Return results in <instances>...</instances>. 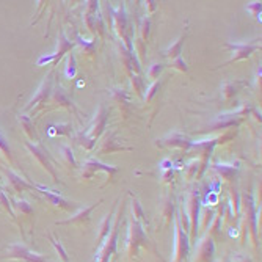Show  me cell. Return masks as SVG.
<instances>
[{"instance_id":"cell-1","label":"cell","mask_w":262,"mask_h":262,"mask_svg":"<svg viewBox=\"0 0 262 262\" xmlns=\"http://www.w3.org/2000/svg\"><path fill=\"white\" fill-rule=\"evenodd\" d=\"M190 253V240L189 234H185L181 228V223L178 217L174 218V256L173 262H185Z\"/></svg>"},{"instance_id":"cell-2","label":"cell","mask_w":262,"mask_h":262,"mask_svg":"<svg viewBox=\"0 0 262 262\" xmlns=\"http://www.w3.org/2000/svg\"><path fill=\"white\" fill-rule=\"evenodd\" d=\"M185 214L189 217L190 221V239L195 240L196 239V232H198V226H199V196L196 193V190L190 192L189 198H187V206H185Z\"/></svg>"},{"instance_id":"cell-3","label":"cell","mask_w":262,"mask_h":262,"mask_svg":"<svg viewBox=\"0 0 262 262\" xmlns=\"http://www.w3.org/2000/svg\"><path fill=\"white\" fill-rule=\"evenodd\" d=\"M146 242H148V237L141 228V224L132 217L130 224H129V236H127V250H129L130 256H135L138 253V247Z\"/></svg>"},{"instance_id":"cell-4","label":"cell","mask_w":262,"mask_h":262,"mask_svg":"<svg viewBox=\"0 0 262 262\" xmlns=\"http://www.w3.org/2000/svg\"><path fill=\"white\" fill-rule=\"evenodd\" d=\"M120 224H121V220L118 218L115 226L111 228L108 237L104 240V243L101 245V251H99V256H98V262H108L110 256L115 253L117 250V240H118V229H120Z\"/></svg>"},{"instance_id":"cell-5","label":"cell","mask_w":262,"mask_h":262,"mask_svg":"<svg viewBox=\"0 0 262 262\" xmlns=\"http://www.w3.org/2000/svg\"><path fill=\"white\" fill-rule=\"evenodd\" d=\"M215 254V245L211 236L202 237V240L198 243L196 247V256L193 262H212Z\"/></svg>"},{"instance_id":"cell-6","label":"cell","mask_w":262,"mask_h":262,"mask_svg":"<svg viewBox=\"0 0 262 262\" xmlns=\"http://www.w3.org/2000/svg\"><path fill=\"white\" fill-rule=\"evenodd\" d=\"M8 257H16V259H22L25 262H47V259H44L40 254L32 253L27 247L24 245H13L8 250Z\"/></svg>"},{"instance_id":"cell-7","label":"cell","mask_w":262,"mask_h":262,"mask_svg":"<svg viewBox=\"0 0 262 262\" xmlns=\"http://www.w3.org/2000/svg\"><path fill=\"white\" fill-rule=\"evenodd\" d=\"M105 124H107V111H105L104 107H99V111H98L95 121H93L91 132H90V135H91L93 140H96L102 134V130L105 129Z\"/></svg>"},{"instance_id":"cell-8","label":"cell","mask_w":262,"mask_h":262,"mask_svg":"<svg viewBox=\"0 0 262 262\" xmlns=\"http://www.w3.org/2000/svg\"><path fill=\"white\" fill-rule=\"evenodd\" d=\"M228 47H231L232 50H234V57L231 59V62H237V60H242V59H247V57H250V55L259 47L257 44H231V43H228L226 44ZM229 62V63H231Z\"/></svg>"},{"instance_id":"cell-9","label":"cell","mask_w":262,"mask_h":262,"mask_svg":"<svg viewBox=\"0 0 262 262\" xmlns=\"http://www.w3.org/2000/svg\"><path fill=\"white\" fill-rule=\"evenodd\" d=\"M28 148L32 149V153L35 154V157L38 159L43 165H44V168H47V171L53 176V179L55 181H59V178H57V174H55V171H53V168H52V163H50V160H49V157L46 156L47 154V151L44 148H41V146H36V144H32V143H28Z\"/></svg>"},{"instance_id":"cell-10","label":"cell","mask_w":262,"mask_h":262,"mask_svg":"<svg viewBox=\"0 0 262 262\" xmlns=\"http://www.w3.org/2000/svg\"><path fill=\"white\" fill-rule=\"evenodd\" d=\"M99 202H101V201H98L96 204L90 206V208L82 209L80 212H77L74 217H71V218H68V220H65V221H59V224H69V223H72V224H83V223H86V221L90 220V214L93 212V209H96V206H98Z\"/></svg>"},{"instance_id":"cell-11","label":"cell","mask_w":262,"mask_h":262,"mask_svg":"<svg viewBox=\"0 0 262 262\" xmlns=\"http://www.w3.org/2000/svg\"><path fill=\"white\" fill-rule=\"evenodd\" d=\"M36 189L38 190H41V193H44L53 204H57V206H60V208H63V209H66V211H71L74 206V202H69V201H66V199H63L62 196H59L57 193H53V192H50V190H47L46 187H43V185H36Z\"/></svg>"},{"instance_id":"cell-12","label":"cell","mask_w":262,"mask_h":262,"mask_svg":"<svg viewBox=\"0 0 262 262\" xmlns=\"http://www.w3.org/2000/svg\"><path fill=\"white\" fill-rule=\"evenodd\" d=\"M60 49L57 50V53L55 55H50V57H44V59H40V62H38V65H43V63H47V62H52V60H60L62 59V55L65 53V52H68V50H71L72 49V44L65 38V35L62 33V36H60Z\"/></svg>"},{"instance_id":"cell-13","label":"cell","mask_w":262,"mask_h":262,"mask_svg":"<svg viewBox=\"0 0 262 262\" xmlns=\"http://www.w3.org/2000/svg\"><path fill=\"white\" fill-rule=\"evenodd\" d=\"M113 214H115V209L110 211V212L104 217V220L101 221V226H99V237H98L99 245H102L104 240L108 237V234H110V231H111V218H113Z\"/></svg>"},{"instance_id":"cell-14","label":"cell","mask_w":262,"mask_h":262,"mask_svg":"<svg viewBox=\"0 0 262 262\" xmlns=\"http://www.w3.org/2000/svg\"><path fill=\"white\" fill-rule=\"evenodd\" d=\"M83 168H85V170H90V173H86L85 176H91L93 173L98 171V170H104V171H110V173L117 171V168L102 165V163H99V162H96V160H90V162H86V163L83 165Z\"/></svg>"},{"instance_id":"cell-15","label":"cell","mask_w":262,"mask_h":262,"mask_svg":"<svg viewBox=\"0 0 262 262\" xmlns=\"http://www.w3.org/2000/svg\"><path fill=\"white\" fill-rule=\"evenodd\" d=\"M184 38L185 36L182 35L181 38L173 44V46H170L166 50H165V55L168 59H171V60H176V59H179L181 57V49H182V43H184Z\"/></svg>"},{"instance_id":"cell-16","label":"cell","mask_w":262,"mask_h":262,"mask_svg":"<svg viewBox=\"0 0 262 262\" xmlns=\"http://www.w3.org/2000/svg\"><path fill=\"white\" fill-rule=\"evenodd\" d=\"M8 176L11 178V182L14 184V187H16V190H19V192H24V190H28V189H32L33 185H30V184H27V182H24L19 176H16V174H13V173H8Z\"/></svg>"},{"instance_id":"cell-17","label":"cell","mask_w":262,"mask_h":262,"mask_svg":"<svg viewBox=\"0 0 262 262\" xmlns=\"http://www.w3.org/2000/svg\"><path fill=\"white\" fill-rule=\"evenodd\" d=\"M168 144L178 146V148H189V146H190V141L187 140L185 137L179 135V134H173V135L170 137V141H168Z\"/></svg>"},{"instance_id":"cell-18","label":"cell","mask_w":262,"mask_h":262,"mask_svg":"<svg viewBox=\"0 0 262 262\" xmlns=\"http://www.w3.org/2000/svg\"><path fill=\"white\" fill-rule=\"evenodd\" d=\"M173 212H174V206H173V201H165L163 204V209H162V215L163 218L166 220V223H170L173 220Z\"/></svg>"},{"instance_id":"cell-19","label":"cell","mask_w":262,"mask_h":262,"mask_svg":"<svg viewBox=\"0 0 262 262\" xmlns=\"http://www.w3.org/2000/svg\"><path fill=\"white\" fill-rule=\"evenodd\" d=\"M132 217L140 223V221H144V214H143V209L140 208V204L137 199H132Z\"/></svg>"},{"instance_id":"cell-20","label":"cell","mask_w":262,"mask_h":262,"mask_svg":"<svg viewBox=\"0 0 262 262\" xmlns=\"http://www.w3.org/2000/svg\"><path fill=\"white\" fill-rule=\"evenodd\" d=\"M212 224H211V228H209V234L208 236H218L220 234V226H221V215L218 214V215H215V218L211 221Z\"/></svg>"},{"instance_id":"cell-21","label":"cell","mask_w":262,"mask_h":262,"mask_svg":"<svg viewBox=\"0 0 262 262\" xmlns=\"http://www.w3.org/2000/svg\"><path fill=\"white\" fill-rule=\"evenodd\" d=\"M50 240H52V243H53L55 250H57V253L60 254L62 260H63V262H69V259H68V254H66V250L63 248L62 242H60V240H57V239H53V237H50Z\"/></svg>"},{"instance_id":"cell-22","label":"cell","mask_w":262,"mask_h":262,"mask_svg":"<svg viewBox=\"0 0 262 262\" xmlns=\"http://www.w3.org/2000/svg\"><path fill=\"white\" fill-rule=\"evenodd\" d=\"M0 151L8 157V160H11V149H10V144H8V141L2 132H0Z\"/></svg>"},{"instance_id":"cell-23","label":"cell","mask_w":262,"mask_h":262,"mask_svg":"<svg viewBox=\"0 0 262 262\" xmlns=\"http://www.w3.org/2000/svg\"><path fill=\"white\" fill-rule=\"evenodd\" d=\"M115 19H117V25H118V30L123 33L124 32V27H126V16L124 13L120 10L118 13H115Z\"/></svg>"},{"instance_id":"cell-24","label":"cell","mask_w":262,"mask_h":262,"mask_svg":"<svg viewBox=\"0 0 262 262\" xmlns=\"http://www.w3.org/2000/svg\"><path fill=\"white\" fill-rule=\"evenodd\" d=\"M44 90H50V79H47V82L43 83V86L40 88V93H38V96H36L35 99H32V105L36 102V101H40V99H44Z\"/></svg>"},{"instance_id":"cell-25","label":"cell","mask_w":262,"mask_h":262,"mask_svg":"<svg viewBox=\"0 0 262 262\" xmlns=\"http://www.w3.org/2000/svg\"><path fill=\"white\" fill-rule=\"evenodd\" d=\"M198 165H199V163H198L196 160H195V162H192V163L189 165V170L185 171V176H187V179H192V178L195 176V173L198 171Z\"/></svg>"},{"instance_id":"cell-26","label":"cell","mask_w":262,"mask_h":262,"mask_svg":"<svg viewBox=\"0 0 262 262\" xmlns=\"http://www.w3.org/2000/svg\"><path fill=\"white\" fill-rule=\"evenodd\" d=\"M16 206H17V208H19L22 212H25V214H32V212H33V208H32V206H28L27 201H17Z\"/></svg>"},{"instance_id":"cell-27","label":"cell","mask_w":262,"mask_h":262,"mask_svg":"<svg viewBox=\"0 0 262 262\" xmlns=\"http://www.w3.org/2000/svg\"><path fill=\"white\" fill-rule=\"evenodd\" d=\"M162 69H163L162 65H153V68L149 69V77H151V79H157V76L160 74Z\"/></svg>"},{"instance_id":"cell-28","label":"cell","mask_w":262,"mask_h":262,"mask_svg":"<svg viewBox=\"0 0 262 262\" xmlns=\"http://www.w3.org/2000/svg\"><path fill=\"white\" fill-rule=\"evenodd\" d=\"M173 62H174V63H173V66H174V68H178L179 71H184V72L187 71V65H185V62H182V59H181V57H179V59H176V60H173Z\"/></svg>"},{"instance_id":"cell-29","label":"cell","mask_w":262,"mask_h":262,"mask_svg":"<svg viewBox=\"0 0 262 262\" xmlns=\"http://www.w3.org/2000/svg\"><path fill=\"white\" fill-rule=\"evenodd\" d=\"M63 153H65V156L68 157V160H69L72 165H76V160H74V157H72V153H71V149H69L68 146H63Z\"/></svg>"},{"instance_id":"cell-30","label":"cell","mask_w":262,"mask_h":262,"mask_svg":"<svg viewBox=\"0 0 262 262\" xmlns=\"http://www.w3.org/2000/svg\"><path fill=\"white\" fill-rule=\"evenodd\" d=\"M0 202H2V204L5 206V208L10 211V214L13 215V211H11V208H10V202H8V199H7V196L4 195V192H0Z\"/></svg>"},{"instance_id":"cell-31","label":"cell","mask_w":262,"mask_h":262,"mask_svg":"<svg viewBox=\"0 0 262 262\" xmlns=\"http://www.w3.org/2000/svg\"><path fill=\"white\" fill-rule=\"evenodd\" d=\"M159 86H160L159 83H154V85H153L151 88H149V95L146 96V101H151V98H153V96L156 95V91L159 90Z\"/></svg>"},{"instance_id":"cell-32","label":"cell","mask_w":262,"mask_h":262,"mask_svg":"<svg viewBox=\"0 0 262 262\" xmlns=\"http://www.w3.org/2000/svg\"><path fill=\"white\" fill-rule=\"evenodd\" d=\"M232 262H251L247 256H236L234 259H232Z\"/></svg>"},{"instance_id":"cell-33","label":"cell","mask_w":262,"mask_h":262,"mask_svg":"<svg viewBox=\"0 0 262 262\" xmlns=\"http://www.w3.org/2000/svg\"><path fill=\"white\" fill-rule=\"evenodd\" d=\"M148 32H149V19L144 21V25H143V36L148 38Z\"/></svg>"}]
</instances>
